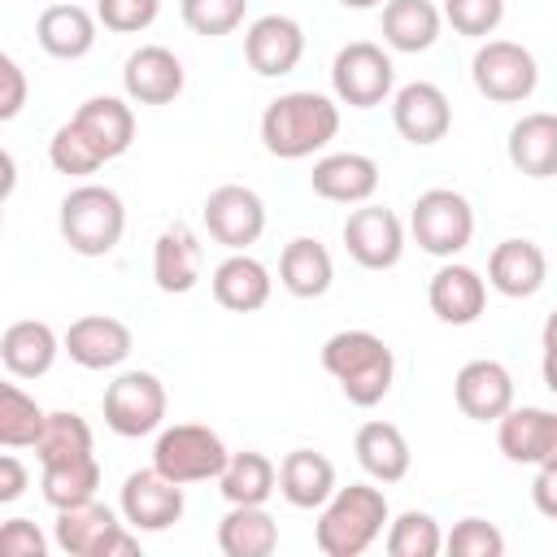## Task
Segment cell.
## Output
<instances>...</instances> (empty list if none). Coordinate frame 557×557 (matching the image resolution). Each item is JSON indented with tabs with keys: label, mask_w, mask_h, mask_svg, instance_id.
Returning a JSON list of instances; mask_svg holds the SVG:
<instances>
[{
	"label": "cell",
	"mask_w": 557,
	"mask_h": 557,
	"mask_svg": "<svg viewBox=\"0 0 557 557\" xmlns=\"http://www.w3.org/2000/svg\"><path fill=\"white\" fill-rule=\"evenodd\" d=\"M344 9H374V4H387V0H339Z\"/></svg>",
	"instance_id": "816d5d0a"
},
{
	"label": "cell",
	"mask_w": 557,
	"mask_h": 557,
	"mask_svg": "<svg viewBox=\"0 0 557 557\" xmlns=\"http://www.w3.org/2000/svg\"><path fill=\"white\" fill-rule=\"evenodd\" d=\"M309 187L335 205H366L379 191V161L366 152H331L313 161Z\"/></svg>",
	"instance_id": "d6986e66"
},
{
	"label": "cell",
	"mask_w": 557,
	"mask_h": 557,
	"mask_svg": "<svg viewBox=\"0 0 557 557\" xmlns=\"http://www.w3.org/2000/svg\"><path fill=\"white\" fill-rule=\"evenodd\" d=\"M453 400L466 418L474 422H496L513 409V374L492 361V357H479V361H466L453 379Z\"/></svg>",
	"instance_id": "5bb4252c"
},
{
	"label": "cell",
	"mask_w": 557,
	"mask_h": 557,
	"mask_svg": "<svg viewBox=\"0 0 557 557\" xmlns=\"http://www.w3.org/2000/svg\"><path fill=\"white\" fill-rule=\"evenodd\" d=\"M278 492L296 509H322L335 496V466L313 448H292L278 461Z\"/></svg>",
	"instance_id": "d4e9b609"
},
{
	"label": "cell",
	"mask_w": 557,
	"mask_h": 557,
	"mask_svg": "<svg viewBox=\"0 0 557 557\" xmlns=\"http://www.w3.org/2000/svg\"><path fill=\"white\" fill-rule=\"evenodd\" d=\"M61 344H65L74 366H83V370H113V366H122L131 357L135 339H131L126 322H117L109 313H87V318L70 322Z\"/></svg>",
	"instance_id": "e0dca14e"
},
{
	"label": "cell",
	"mask_w": 557,
	"mask_h": 557,
	"mask_svg": "<svg viewBox=\"0 0 557 557\" xmlns=\"http://www.w3.org/2000/svg\"><path fill=\"white\" fill-rule=\"evenodd\" d=\"M392 122L400 131V139L426 148V144H440L453 126V104L448 96L435 87V83H405L396 96H392Z\"/></svg>",
	"instance_id": "2e32d148"
},
{
	"label": "cell",
	"mask_w": 557,
	"mask_h": 557,
	"mask_svg": "<svg viewBox=\"0 0 557 557\" xmlns=\"http://www.w3.org/2000/svg\"><path fill=\"white\" fill-rule=\"evenodd\" d=\"M509 161L527 178L557 174V113H527L509 126Z\"/></svg>",
	"instance_id": "484cf974"
},
{
	"label": "cell",
	"mask_w": 557,
	"mask_h": 557,
	"mask_svg": "<svg viewBox=\"0 0 557 557\" xmlns=\"http://www.w3.org/2000/svg\"><path fill=\"white\" fill-rule=\"evenodd\" d=\"M35 457H39V466L96 457V453H91V426H87L74 409H57V413H48L44 435H39V444H35Z\"/></svg>",
	"instance_id": "8d00e7d4"
},
{
	"label": "cell",
	"mask_w": 557,
	"mask_h": 557,
	"mask_svg": "<svg viewBox=\"0 0 557 557\" xmlns=\"http://www.w3.org/2000/svg\"><path fill=\"white\" fill-rule=\"evenodd\" d=\"M161 13V0H96V17L104 30H117V35H135V30H148Z\"/></svg>",
	"instance_id": "7bdbcfd3"
},
{
	"label": "cell",
	"mask_w": 557,
	"mask_h": 557,
	"mask_svg": "<svg viewBox=\"0 0 557 557\" xmlns=\"http://www.w3.org/2000/svg\"><path fill=\"white\" fill-rule=\"evenodd\" d=\"M344 248L366 270H392L405 252V226L383 205H361L344 222Z\"/></svg>",
	"instance_id": "4fadbf2b"
},
{
	"label": "cell",
	"mask_w": 557,
	"mask_h": 557,
	"mask_svg": "<svg viewBox=\"0 0 557 557\" xmlns=\"http://www.w3.org/2000/svg\"><path fill=\"white\" fill-rule=\"evenodd\" d=\"M44 500L52 509H70L83 500H96L100 487V461L96 457H78V461H52L44 466Z\"/></svg>",
	"instance_id": "e575fe53"
},
{
	"label": "cell",
	"mask_w": 557,
	"mask_h": 557,
	"mask_svg": "<svg viewBox=\"0 0 557 557\" xmlns=\"http://www.w3.org/2000/svg\"><path fill=\"white\" fill-rule=\"evenodd\" d=\"M470 78H474L479 96H487L496 104H518V100H527L535 91L540 65H535V57L522 44H513V39H487L474 52V61H470Z\"/></svg>",
	"instance_id": "30bf717a"
},
{
	"label": "cell",
	"mask_w": 557,
	"mask_h": 557,
	"mask_svg": "<svg viewBox=\"0 0 557 557\" xmlns=\"http://www.w3.org/2000/svg\"><path fill=\"white\" fill-rule=\"evenodd\" d=\"M392 83H396V65L392 57L370 44V39H357V44H344L331 61V87L344 104L352 109H374L392 96Z\"/></svg>",
	"instance_id": "ba28073f"
},
{
	"label": "cell",
	"mask_w": 557,
	"mask_h": 557,
	"mask_svg": "<svg viewBox=\"0 0 557 557\" xmlns=\"http://www.w3.org/2000/svg\"><path fill=\"white\" fill-rule=\"evenodd\" d=\"M96 22L100 17H91L83 4H48L44 13H39V22H35V39H39V48L48 52V57H57V61H78V57H87L91 48H96Z\"/></svg>",
	"instance_id": "cb8c5ba5"
},
{
	"label": "cell",
	"mask_w": 557,
	"mask_h": 557,
	"mask_svg": "<svg viewBox=\"0 0 557 557\" xmlns=\"http://www.w3.org/2000/svg\"><path fill=\"white\" fill-rule=\"evenodd\" d=\"M122 231H126V209H122V196L113 187L83 183V187L65 191V200H61V239L78 257L113 252Z\"/></svg>",
	"instance_id": "277c9868"
},
{
	"label": "cell",
	"mask_w": 557,
	"mask_h": 557,
	"mask_svg": "<svg viewBox=\"0 0 557 557\" xmlns=\"http://www.w3.org/2000/svg\"><path fill=\"white\" fill-rule=\"evenodd\" d=\"M426 300H431V313H435L440 322H448V326H470V322H479V313H483V305H487V283L479 278V270L448 261V265H440V270L431 274Z\"/></svg>",
	"instance_id": "ffe728a7"
},
{
	"label": "cell",
	"mask_w": 557,
	"mask_h": 557,
	"mask_svg": "<svg viewBox=\"0 0 557 557\" xmlns=\"http://www.w3.org/2000/svg\"><path fill=\"white\" fill-rule=\"evenodd\" d=\"M409 231L418 239L422 252L431 257H457L470 239H474V209L461 191L453 187H431L413 200L409 213Z\"/></svg>",
	"instance_id": "8992f818"
},
{
	"label": "cell",
	"mask_w": 557,
	"mask_h": 557,
	"mask_svg": "<svg viewBox=\"0 0 557 557\" xmlns=\"http://www.w3.org/2000/svg\"><path fill=\"white\" fill-rule=\"evenodd\" d=\"M540 370H544V387H548V392H557V348H544Z\"/></svg>",
	"instance_id": "c3c4849f"
},
{
	"label": "cell",
	"mask_w": 557,
	"mask_h": 557,
	"mask_svg": "<svg viewBox=\"0 0 557 557\" xmlns=\"http://www.w3.org/2000/svg\"><path fill=\"white\" fill-rule=\"evenodd\" d=\"M322 366L344 387V396L361 409L379 405L396 379V357L374 331H335L322 344Z\"/></svg>",
	"instance_id": "7a4b0ae2"
},
{
	"label": "cell",
	"mask_w": 557,
	"mask_h": 557,
	"mask_svg": "<svg viewBox=\"0 0 557 557\" xmlns=\"http://www.w3.org/2000/svg\"><path fill=\"white\" fill-rule=\"evenodd\" d=\"M444 548L440 522L422 509H405L392 527H387V553L392 557H435Z\"/></svg>",
	"instance_id": "74e56055"
},
{
	"label": "cell",
	"mask_w": 557,
	"mask_h": 557,
	"mask_svg": "<svg viewBox=\"0 0 557 557\" xmlns=\"http://www.w3.org/2000/svg\"><path fill=\"white\" fill-rule=\"evenodd\" d=\"M65 344L57 339V331L48 322H35V318H22V322H9L4 335H0V361L13 379H39L52 370L57 352Z\"/></svg>",
	"instance_id": "603a6c76"
},
{
	"label": "cell",
	"mask_w": 557,
	"mask_h": 557,
	"mask_svg": "<svg viewBox=\"0 0 557 557\" xmlns=\"http://www.w3.org/2000/svg\"><path fill=\"white\" fill-rule=\"evenodd\" d=\"M231 453L222 444L218 431L200 426V422H174L157 435L152 444V466L174 479V483H205V479H218L226 470Z\"/></svg>",
	"instance_id": "5b68a950"
},
{
	"label": "cell",
	"mask_w": 557,
	"mask_h": 557,
	"mask_svg": "<svg viewBox=\"0 0 557 557\" xmlns=\"http://www.w3.org/2000/svg\"><path fill=\"white\" fill-rule=\"evenodd\" d=\"M104 426L122 440H139L152 435L165 422V387L152 370H122L109 387H104Z\"/></svg>",
	"instance_id": "52a82bcc"
},
{
	"label": "cell",
	"mask_w": 557,
	"mask_h": 557,
	"mask_svg": "<svg viewBox=\"0 0 557 557\" xmlns=\"http://www.w3.org/2000/svg\"><path fill=\"white\" fill-rule=\"evenodd\" d=\"M48 161H52V170L57 174H74V178H83V174H96L100 165H104V157L96 152V144L78 131V122L70 117L65 126H57V135L48 139Z\"/></svg>",
	"instance_id": "f35d334b"
},
{
	"label": "cell",
	"mask_w": 557,
	"mask_h": 557,
	"mask_svg": "<svg viewBox=\"0 0 557 557\" xmlns=\"http://www.w3.org/2000/svg\"><path fill=\"white\" fill-rule=\"evenodd\" d=\"M0 78H4V96H0V117H17L22 104H26V74L13 57H0Z\"/></svg>",
	"instance_id": "f6af8a7d"
},
{
	"label": "cell",
	"mask_w": 557,
	"mask_h": 557,
	"mask_svg": "<svg viewBox=\"0 0 557 557\" xmlns=\"http://www.w3.org/2000/svg\"><path fill=\"white\" fill-rule=\"evenodd\" d=\"M74 122H78V131L96 144V152H100L104 161L122 157V152L131 148V139H135V113H131V104L117 100V96H91V100H83L78 113H74Z\"/></svg>",
	"instance_id": "83f0119b"
},
{
	"label": "cell",
	"mask_w": 557,
	"mask_h": 557,
	"mask_svg": "<svg viewBox=\"0 0 557 557\" xmlns=\"http://www.w3.org/2000/svg\"><path fill=\"white\" fill-rule=\"evenodd\" d=\"M57 548H65L70 557H117V553H139V540L122 531V522L113 518L109 505L100 500H83L70 509H57Z\"/></svg>",
	"instance_id": "9c48e42d"
},
{
	"label": "cell",
	"mask_w": 557,
	"mask_h": 557,
	"mask_svg": "<svg viewBox=\"0 0 557 557\" xmlns=\"http://www.w3.org/2000/svg\"><path fill=\"white\" fill-rule=\"evenodd\" d=\"M548 431H553V413L535 409V405H522V409L513 405L505 418H496V444L518 466H540Z\"/></svg>",
	"instance_id": "d6a6232c"
},
{
	"label": "cell",
	"mask_w": 557,
	"mask_h": 557,
	"mask_svg": "<svg viewBox=\"0 0 557 557\" xmlns=\"http://www.w3.org/2000/svg\"><path fill=\"white\" fill-rule=\"evenodd\" d=\"M48 413L39 409L35 396H26L17 383L0 387V444L4 448H35L44 435Z\"/></svg>",
	"instance_id": "d590c367"
},
{
	"label": "cell",
	"mask_w": 557,
	"mask_h": 557,
	"mask_svg": "<svg viewBox=\"0 0 557 557\" xmlns=\"http://www.w3.org/2000/svg\"><path fill=\"white\" fill-rule=\"evenodd\" d=\"M0 553L4 557H44L48 540H44V531L30 518H9L0 527Z\"/></svg>",
	"instance_id": "ee69618b"
},
{
	"label": "cell",
	"mask_w": 557,
	"mask_h": 557,
	"mask_svg": "<svg viewBox=\"0 0 557 557\" xmlns=\"http://www.w3.org/2000/svg\"><path fill=\"white\" fill-rule=\"evenodd\" d=\"M361 470L379 483H400L409 474V440L396 422H366L352 440Z\"/></svg>",
	"instance_id": "f546056e"
},
{
	"label": "cell",
	"mask_w": 557,
	"mask_h": 557,
	"mask_svg": "<svg viewBox=\"0 0 557 557\" xmlns=\"http://www.w3.org/2000/svg\"><path fill=\"white\" fill-rule=\"evenodd\" d=\"M444 13L431 0H387L383 4V39L396 52H426L440 39Z\"/></svg>",
	"instance_id": "1f68e13d"
},
{
	"label": "cell",
	"mask_w": 557,
	"mask_h": 557,
	"mask_svg": "<svg viewBox=\"0 0 557 557\" xmlns=\"http://www.w3.org/2000/svg\"><path fill=\"white\" fill-rule=\"evenodd\" d=\"M152 278L161 292L183 296L200 283V239L187 222H170L152 244Z\"/></svg>",
	"instance_id": "7402d4cb"
},
{
	"label": "cell",
	"mask_w": 557,
	"mask_h": 557,
	"mask_svg": "<svg viewBox=\"0 0 557 557\" xmlns=\"http://www.w3.org/2000/svg\"><path fill=\"white\" fill-rule=\"evenodd\" d=\"M117 509L126 518V527L135 531H165L183 518V483L165 479L157 466L152 470H135L122 483Z\"/></svg>",
	"instance_id": "7c38bea8"
},
{
	"label": "cell",
	"mask_w": 557,
	"mask_h": 557,
	"mask_svg": "<svg viewBox=\"0 0 557 557\" xmlns=\"http://www.w3.org/2000/svg\"><path fill=\"white\" fill-rule=\"evenodd\" d=\"M540 339H544V348H557V309L544 318V331H540Z\"/></svg>",
	"instance_id": "f907efd6"
},
{
	"label": "cell",
	"mask_w": 557,
	"mask_h": 557,
	"mask_svg": "<svg viewBox=\"0 0 557 557\" xmlns=\"http://www.w3.org/2000/svg\"><path fill=\"white\" fill-rule=\"evenodd\" d=\"M544 278H548V261H544V248L531 239H500L487 257V283L509 300L535 296Z\"/></svg>",
	"instance_id": "44dd1931"
},
{
	"label": "cell",
	"mask_w": 557,
	"mask_h": 557,
	"mask_svg": "<svg viewBox=\"0 0 557 557\" xmlns=\"http://www.w3.org/2000/svg\"><path fill=\"white\" fill-rule=\"evenodd\" d=\"M244 9H248V0H183V22H187V30L218 39L244 22Z\"/></svg>",
	"instance_id": "ab89813d"
},
{
	"label": "cell",
	"mask_w": 557,
	"mask_h": 557,
	"mask_svg": "<svg viewBox=\"0 0 557 557\" xmlns=\"http://www.w3.org/2000/svg\"><path fill=\"white\" fill-rule=\"evenodd\" d=\"M218 487L231 505H265L270 492L278 487V470L265 453H231L226 470L218 474Z\"/></svg>",
	"instance_id": "836d02e7"
},
{
	"label": "cell",
	"mask_w": 557,
	"mask_h": 557,
	"mask_svg": "<svg viewBox=\"0 0 557 557\" xmlns=\"http://www.w3.org/2000/svg\"><path fill=\"white\" fill-rule=\"evenodd\" d=\"M339 131V104L322 91H283L261 113V144L270 157L300 161L326 148Z\"/></svg>",
	"instance_id": "6da1fadb"
},
{
	"label": "cell",
	"mask_w": 557,
	"mask_h": 557,
	"mask_svg": "<svg viewBox=\"0 0 557 557\" xmlns=\"http://www.w3.org/2000/svg\"><path fill=\"white\" fill-rule=\"evenodd\" d=\"M244 57L248 65L261 74V78H278V74H292L305 57V30L296 17L287 13H265L248 26L244 35Z\"/></svg>",
	"instance_id": "9a60e30c"
},
{
	"label": "cell",
	"mask_w": 557,
	"mask_h": 557,
	"mask_svg": "<svg viewBox=\"0 0 557 557\" xmlns=\"http://www.w3.org/2000/svg\"><path fill=\"white\" fill-rule=\"evenodd\" d=\"M444 548H448L453 557H500V553H505V535H500L487 518H461V522L448 531Z\"/></svg>",
	"instance_id": "60d3db41"
},
{
	"label": "cell",
	"mask_w": 557,
	"mask_h": 557,
	"mask_svg": "<svg viewBox=\"0 0 557 557\" xmlns=\"http://www.w3.org/2000/svg\"><path fill=\"white\" fill-rule=\"evenodd\" d=\"M122 87L135 104H170L183 91V61L161 44H144L126 57Z\"/></svg>",
	"instance_id": "ac0fdd59"
},
{
	"label": "cell",
	"mask_w": 557,
	"mask_h": 557,
	"mask_svg": "<svg viewBox=\"0 0 557 557\" xmlns=\"http://www.w3.org/2000/svg\"><path fill=\"white\" fill-rule=\"evenodd\" d=\"M26 466L13 457V453H4L0 457V505H9V500H17L22 492H26Z\"/></svg>",
	"instance_id": "bcb514c9"
},
{
	"label": "cell",
	"mask_w": 557,
	"mask_h": 557,
	"mask_svg": "<svg viewBox=\"0 0 557 557\" xmlns=\"http://www.w3.org/2000/svg\"><path fill=\"white\" fill-rule=\"evenodd\" d=\"M270 270L248 257V252H231L226 261H218L213 270V300L231 313H252L270 300Z\"/></svg>",
	"instance_id": "4316f807"
},
{
	"label": "cell",
	"mask_w": 557,
	"mask_h": 557,
	"mask_svg": "<svg viewBox=\"0 0 557 557\" xmlns=\"http://www.w3.org/2000/svg\"><path fill=\"white\" fill-rule=\"evenodd\" d=\"M205 226H209V235H213L222 248L244 252V248L257 244L261 231H265V205H261V196H257L252 187H244V183H222V187H213V191L205 196Z\"/></svg>",
	"instance_id": "8fae6325"
},
{
	"label": "cell",
	"mask_w": 557,
	"mask_h": 557,
	"mask_svg": "<svg viewBox=\"0 0 557 557\" xmlns=\"http://www.w3.org/2000/svg\"><path fill=\"white\" fill-rule=\"evenodd\" d=\"M218 548L226 557H270L278 548V522L265 513V505H231V513L218 522Z\"/></svg>",
	"instance_id": "4dcf8cb0"
},
{
	"label": "cell",
	"mask_w": 557,
	"mask_h": 557,
	"mask_svg": "<svg viewBox=\"0 0 557 557\" xmlns=\"http://www.w3.org/2000/svg\"><path fill=\"white\" fill-rule=\"evenodd\" d=\"M331 278H335V265H331V252L326 244L300 235L283 248L278 257V283L296 296V300H318L331 292Z\"/></svg>",
	"instance_id": "f1b7e54d"
},
{
	"label": "cell",
	"mask_w": 557,
	"mask_h": 557,
	"mask_svg": "<svg viewBox=\"0 0 557 557\" xmlns=\"http://www.w3.org/2000/svg\"><path fill=\"white\" fill-rule=\"evenodd\" d=\"M387 522V496L383 487L370 483H348L335 487V496L322 505V518L313 527V544L326 557H361Z\"/></svg>",
	"instance_id": "3957f363"
},
{
	"label": "cell",
	"mask_w": 557,
	"mask_h": 557,
	"mask_svg": "<svg viewBox=\"0 0 557 557\" xmlns=\"http://www.w3.org/2000/svg\"><path fill=\"white\" fill-rule=\"evenodd\" d=\"M540 466H544V470H557V413H553V431H548V444H544Z\"/></svg>",
	"instance_id": "681fc988"
},
{
	"label": "cell",
	"mask_w": 557,
	"mask_h": 557,
	"mask_svg": "<svg viewBox=\"0 0 557 557\" xmlns=\"http://www.w3.org/2000/svg\"><path fill=\"white\" fill-rule=\"evenodd\" d=\"M444 17L457 35H470V39H483L500 26L505 17V0H444Z\"/></svg>",
	"instance_id": "b9f144b4"
},
{
	"label": "cell",
	"mask_w": 557,
	"mask_h": 557,
	"mask_svg": "<svg viewBox=\"0 0 557 557\" xmlns=\"http://www.w3.org/2000/svg\"><path fill=\"white\" fill-rule=\"evenodd\" d=\"M531 500H535V509H540L544 518L557 522V470H544V466H540V474H535V483H531Z\"/></svg>",
	"instance_id": "7dc6e473"
}]
</instances>
